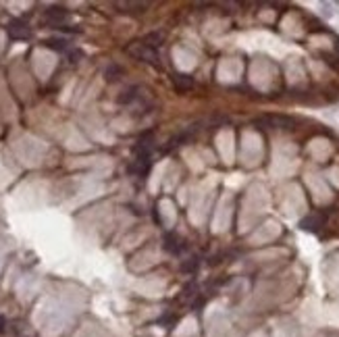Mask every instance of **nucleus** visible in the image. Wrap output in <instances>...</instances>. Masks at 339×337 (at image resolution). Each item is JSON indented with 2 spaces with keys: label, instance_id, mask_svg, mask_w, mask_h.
Returning a JSON list of instances; mask_svg holds the SVG:
<instances>
[{
  "label": "nucleus",
  "instance_id": "5",
  "mask_svg": "<svg viewBox=\"0 0 339 337\" xmlns=\"http://www.w3.org/2000/svg\"><path fill=\"white\" fill-rule=\"evenodd\" d=\"M165 250L169 254H181L185 250V242L177 233H167L165 235Z\"/></svg>",
  "mask_w": 339,
  "mask_h": 337
},
{
  "label": "nucleus",
  "instance_id": "12",
  "mask_svg": "<svg viewBox=\"0 0 339 337\" xmlns=\"http://www.w3.org/2000/svg\"><path fill=\"white\" fill-rule=\"evenodd\" d=\"M181 269L185 271V273H192V271H196L198 269V258H189L187 262H183V266Z\"/></svg>",
  "mask_w": 339,
  "mask_h": 337
},
{
  "label": "nucleus",
  "instance_id": "2",
  "mask_svg": "<svg viewBox=\"0 0 339 337\" xmlns=\"http://www.w3.org/2000/svg\"><path fill=\"white\" fill-rule=\"evenodd\" d=\"M69 21V13L67 8L63 6H50L44 11V23L50 25V27H56V29H63Z\"/></svg>",
  "mask_w": 339,
  "mask_h": 337
},
{
  "label": "nucleus",
  "instance_id": "6",
  "mask_svg": "<svg viewBox=\"0 0 339 337\" xmlns=\"http://www.w3.org/2000/svg\"><path fill=\"white\" fill-rule=\"evenodd\" d=\"M137 98H139V87L131 85V87H127V90L121 92V96L117 98V102L119 104H131L133 100H137Z\"/></svg>",
  "mask_w": 339,
  "mask_h": 337
},
{
  "label": "nucleus",
  "instance_id": "9",
  "mask_svg": "<svg viewBox=\"0 0 339 337\" xmlns=\"http://www.w3.org/2000/svg\"><path fill=\"white\" fill-rule=\"evenodd\" d=\"M117 6L125 8V13H142L150 4H148V2H117Z\"/></svg>",
  "mask_w": 339,
  "mask_h": 337
},
{
  "label": "nucleus",
  "instance_id": "1",
  "mask_svg": "<svg viewBox=\"0 0 339 337\" xmlns=\"http://www.w3.org/2000/svg\"><path fill=\"white\" fill-rule=\"evenodd\" d=\"M127 52L131 54L133 58H137V61H142V63H148V65H156L158 63V54L154 48L150 46H146L144 42H133V44H129L127 46Z\"/></svg>",
  "mask_w": 339,
  "mask_h": 337
},
{
  "label": "nucleus",
  "instance_id": "10",
  "mask_svg": "<svg viewBox=\"0 0 339 337\" xmlns=\"http://www.w3.org/2000/svg\"><path fill=\"white\" fill-rule=\"evenodd\" d=\"M165 40V36L161 34V32H154V34H148V36H144V40L142 42L146 44V46H150V48H156L158 44H161Z\"/></svg>",
  "mask_w": 339,
  "mask_h": 337
},
{
  "label": "nucleus",
  "instance_id": "7",
  "mask_svg": "<svg viewBox=\"0 0 339 337\" xmlns=\"http://www.w3.org/2000/svg\"><path fill=\"white\" fill-rule=\"evenodd\" d=\"M173 84H175L177 90L185 92V90H192V87H194V79L189 75H185V73H177L175 79H173Z\"/></svg>",
  "mask_w": 339,
  "mask_h": 337
},
{
  "label": "nucleus",
  "instance_id": "13",
  "mask_svg": "<svg viewBox=\"0 0 339 337\" xmlns=\"http://www.w3.org/2000/svg\"><path fill=\"white\" fill-rule=\"evenodd\" d=\"M4 329H6V321H4V316L0 314V335L4 333Z\"/></svg>",
  "mask_w": 339,
  "mask_h": 337
},
{
  "label": "nucleus",
  "instance_id": "11",
  "mask_svg": "<svg viewBox=\"0 0 339 337\" xmlns=\"http://www.w3.org/2000/svg\"><path fill=\"white\" fill-rule=\"evenodd\" d=\"M121 75H123V69L119 67V65H111V67H108L106 71H104L106 82H117V79L121 77Z\"/></svg>",
  "mask_w": 339,
  "mask_h": 337
},
{
  "label": "nucleus",
  "instance_id": "8",
  "mask_svg": "<svg viewBox=\"0 0 339 337\" xmlns=\"http://www.w3.org/2000/svg\"><path fill=\"white\" fill-rule=\"evenodd\" d=\"M46 48H50V50H56V52H65L69 48V42L65 38H48L44 42Z\"/></svg>",
  "mask_w": 339,
  "mask_h": 337
},
{
  "label": "nucleus",
  "instance_id": "3",
  "mask_svg": "<svg viewBox=\"0 0 339 337\" xmlns=\"http://www.w3.org/2000/svg\"><path fill=\"white\" fill-rule=\"evenodd\" d=\"M6 32L11 36V40H27L32 36V29H29V25L25 21H21V19H13V21L8 23Z\"/></svg>",
  "mask_w": 339,
  "mask_h": 337
},
{
  "label": "nucleus",
  "instance_id": "4",
  "mask_svg": "<svg viewBox=\"0 0 339 337\" xmlns=\"http://www.w3.org/2000/svg\"><path fill=\"white\" fill-rule=\"evenodd\" d=\"M323 227H325V216L323 214H316V212L304 216V219L300 221V229L302 231H308V233H318Z\"/></svg>",
  "mask_w": 339,
  "mask_h": 337
}]
</instances>
